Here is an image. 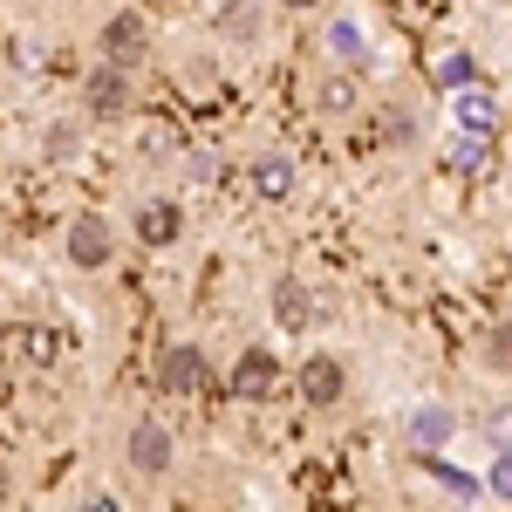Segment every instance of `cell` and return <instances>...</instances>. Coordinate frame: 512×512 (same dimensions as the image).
<instances>
[{"label": "cell", "mask_w": 512, "mask_h": 512, "mask_svg": "<svg viewBox=\"0 0 512 512\" xmlns=\"http://www.w3.org/2000/svg\"><path fill=\"white\" fill-rule=\"evenodd\" d=\"M123 465L137 478H171L178 437H171V424H164L158 410H137V417H130V431H123Z\"/></svg>", "instance_id": "obj_1"}, {"label": "cell", "mask_w": 512, "mask_h": 512, "mask_svg": "<svg viewBox=\"0 0 512 512\" xmlns=\"http://www.w3.org/2000/svg\"><path fill=\"white\" fill-rule=\"evenodd\" d=\"M62 260H69L76 274H103V267L117 260V226H110L103 212H76V219L62 226Z\"/></svg>", "instance_id": "obj_2"}, {"label": "cell", "mask_w": 512, "mask_h": 512, "mask_svg": "<svg viewBox=\"0 0 512 512\" xmlns=\"http://www.w3.org/2000/svg\"><path fill=\"white\" fill-rule=\"evenodd\" d=\"M151 55V21L137 14V7H117L103 28H96V62H110V69H137Z\"/></svg>", "instance_id": "obj_3"}, {"label": "cell", "mask_w": 512, "mask_h": 512, "mask_svg": "<svg viewBox=\"0 0 512 512\" xmlns=\"http://www.w3.org/2000/svg\"><path fill=\"white\" fill-rule=\"evenodd\" d=\"M212 383V362L198 342H164L158 349V369H151V390L158 396H198Z\"/></svg>", "instance_id": "obj_4"}, {"label": "cell", "mask_w": 512, "mask_h": 512, "mask_svg": "<svg viewBox=\"0 0 512 512\" xmlns=\"http://www.w3.org/2000/svg\"><path fill=\"white\" fill-rule=\"evenodd\" d=\"M130 103H137V82H130V69L96 62V69H89V82H82V110H89L96 123H117V117H130Z\"/></svg>", "instance_id": "obj_5"}, {"label": "cell", "mask_w": 512, "mask_h": 512, "mask_svg": "<svg viewBox=\"0 0 512 512\" xmlns=\"http://www.w3.org/2000/svg\"><path fill=\"white\" fill-rule=\"evenodd\" d=\"M403 444H410L417 458H444V451L458 444V410H451V403H417V410L403 417Z\"/></svg>", "instance_id": "obj_6"}, {"label": "cell", "mask_w": 512, "mask_h": 512, "mask_svg": "<svg viewBox=\"0 0 512 512\" xmlns=\"http://www.w3.org/2000/svg\"><path fill=\"white\" fill-rule=\"evenodd\" d=\"M274 383H280V355L253 342V349H239V355H233L226 396H233V403H267V396H274Z\"/></svg>", "instance_id": "obj_7"}, {"label": "cell", "mask_w": 512, "mask_h": 512, "mask_svg": "<svg viewBox=\"0 0 512 512\" xmlns=\"http://www.w3.org/2000/svg\"><path fill=\"white\" fill-rule=\"evenodd\" d=\"M130 239L137 246H151V253H164V246H178L185 239V212H178V198H137V212H130Z\"/></svg>", "instance_id": "obj_8"}, {"label": "cell", "mask_w": 512, "mask_h": 512, "mask_svg": "<svg viewBox=\"0 0 512 512\" xmlns=\"http://www.w3.org/2000/svg\"><path fill=\"white\" fill-rule=\"evenodd\" d=\"M246 185L267 205H287V198L301 192V164H294V151H260V158L246 164Z\"/></svg>", "instance_id": "obj_9"}, {"label": "cell", "mask_w": 512, "mask_h": 512, "mask_svg": "<svg viewBox=\"0 0 512 512\" xmlns=\"http://www.w3.org/2000/svg\"><path fill=\"white\" fill-rule=\"evenodd\" d=\"M321 48H328L342 69H369V62H376V35H369L362 14H335V21L321 28Z\"/></svg>", "instance_id": "obj_10"}, {"label": "cell", "mask_w": 512, "mask_h": 512, "mask_svg": "<svg viewBox=\"0 0 512 512\" xmlns=\"http://www.w3.org/2000/svg\"><path fill=\"white\" fill-rule=\"evenodd\" d=\"M301 396L315 403V410H335L342 396H349V369H342V355L315 349L308 362H301Z\"/></svg>", "instance_id": "obj_11"}, {"label": "cell", "mask_w": 512, "mask_h": 512, "mask_svg": "<svg viewBox=\"0 0 512 512\" xmlns=\"http://www.w3.org/2000/svg\"><path fill=\"white\" fill-rule=\"evenodd\" d=\"M451 130L492 144V137H499V96H492V89H458V96H451Z\"/></svg>", "instance_id": "obj_12"}, {"label": "cell", "mask_w": 512, "mask_h": 512, "mask_svg": "<svg viewBox=\"0 0 512 512\" xmlns=\"http://www.w3.org/2000/svg\"><path fill=\"white\" fill-rule=\"evenodd\" d=\"M274 315L280 328H294V335H308L321 321V301H315V287L308 280H274Z\"/></svg>", "instance_id": "obj_13"}, {"label": "cell", "mask_w": 512, "mask_h": 512, "mask_svg": "<svg viewBox=\"0 0 512 512\" xmlns=\"http://www.w3.org/2000/svg\"><path fill=\"white\" fill-rule=\"evenodd\" d=\"M212 28L246 48V41L267 35V7H260V0H219V7H212Z\"/></svg>", "instance_id": "obj_14"}, {"label": "cell", "mask_w": 512, "mask_h": 512, "mask_svg": "<svg viewBox=\"0 0 512 512\" xmlns=\"http://www.w3.org/2000/svg\"><path fill=\"white\" fill-rule=\"evenodd\" d=\"M355 110H362V82L349 69H328L315 82V117H355Z\"/></svg>", "instance_id": "obj_15"}, {"label": "cell", "mask_w": 512, "mask_h": 512, "mask_svg": "<svg viewBox=\"0 0 512 512\" xmlns=\"http://www.w3.org/2000/svg\"><path fill=\"white\" fill-rule=\"evenodd\" d=\"M431 82L444 89V96H458V89H478V62L465 55V48H451V55H444V62L431 69Z\"/></svg>", "instance_id": "obj_16"}, {"label": "cell", "mask_w": 512, "mask_h": 512, "mask_svg": "<svg viewBox=\"0 0 512 512\" xmlns=\"http://www.w3.org/2000/svg\"><path fill=\"white\" fill-rule=\"evenodd\" d=\"M478 437H485V451H512V403H492L478 417Z\"/></svg>", "instance_id": "obj_17"}, {"label": "cell", "mask_w": 512, "mask_h": 512, "mask_svg": "<svg viewBox=\"0 0 512 512\" xmlns=\"http://www.w3.org/2000/svg\"><path fill=\"white\" fill-rule=\"evenodd\" d=\"M485 492H492L499 506H512V451H492V458H485Z\"/></svg>", "instance_id": "obj_18"}, {"label": "cell", "mask_w": 512, "mask_h": 512, "mask_svg": "<svg viewBox=\"0 0 512 512\" xmlns=\"http://www.w3.org/2000/svg\"><path fill=\"white\" fill-rule=\"evenodd\" d=\"M485 369H499V376H512V321H499V328L485 335Z\"/></svg>", "instance_id": "obj_19"}, {"label": "cell", "mask_w": 512, "mask_h": 512, "mask_svg": "<svg viewBox=\"0 0 512 512\" xmlns=\"http://www.w3.org/2000/svg\"><path fill=\"white\" fill-rule=\"evenodd\" d=\"M451 158H458V171H485V164H492V144H478V137H451Z\"/></svg>", "instance_id": "obj_20"}, {"label": "cell", "mask_w": 512, "mask_h": 512, "mask_svg": "<svg viewBox=\"0 0 512 512\" xmlns=\"http://www.w3.org/2000/svg\"><path fill=\"white\" fill-rule=\"evenodd\" d=\"M376 123H383V144H410V137H417V117H410V110H396V103Z\"/></svg>", "instance_id": "obj_21"}, {"label": "cell", "mask_w": 512, "mask_h": 512, "mask_svg": "<svg viewBox=\"0 0 512 512\" xmlns=\"http://www.w3.org/2000/svg\"><path fill=\"white\" fill-rule=\"evenodd\" d=\"M219 171H226V164L212 158V151H205V158H192V178H198V185H212V178H219Z\"/></svg>", "instance_id": "obj_22"}, {"label": "cell", "mask_w": 512, "mask_h": 512, "mask_svg": "<svg viewBox=\"0 0 512 512\" xmlns=\"http://www.w3.org/2000/svg\"><path fill=\"white\" fill-rule=\"evenodd\" d=\"M287 14H315V7H328V0H280Z\"/></svg>", "instance_id": "obj_23"}, {"label": "cell", "mask_w": 512, "mask_h": 512, "mask_svg": "<svg viewBox=\"0 0 512 512\" xmlns=\"http://www.w3.org/2000/svg\"><path fill=\"white\" fill-rule=\"evenodd\" d=\"M89 512H117V499H89Z\"/></svg>", "instance_id": "obj_24"}]
</instances>
